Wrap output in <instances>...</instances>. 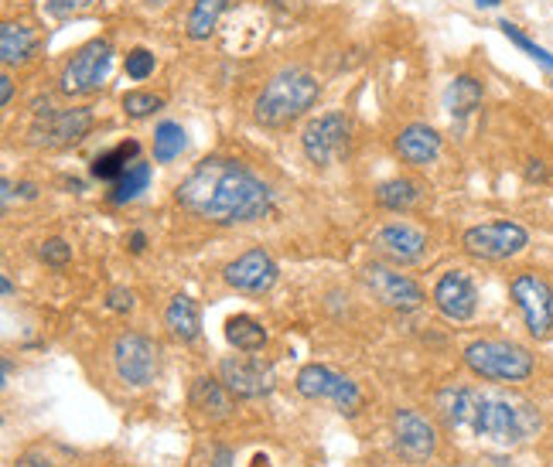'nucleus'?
<instances>
[{
  "instance_id": "15",
  "label": "nucleus",
  "mask_w": 553,
  "mask_h": 467,
  "mask_svg": "<svg viewBox=\"0 0 553 467\" xmlns=\"http://www.w3.org/2000/svg\"><path fill=\"white\" fill-rule=\"evenodd\" d=\"M219 379L236 399H260L274 389V372L260 358H222Z\"/></svg>"
},
{
  "instance_id": "32",
  "label": "nucleus",
  "mask_w": 553,
  "mask_h": 467,
  "mask_svg": "<svg viewBox=\"0 0 553 467\" xmlns=\"http://www.w3.org/2000/svg\"><path fill=\"white\" fill-rule=\"evenodd\" d=\"M154 72V55L147 52V48H134V52L127 55V75L130 79H147V75Z\"/></svg>"
},
{
  "instance_id": "29",
  "label": "nucleus",
  "mask_w": 553,
  "mask_h": 467,
  "mask_svg": "<svg viewBox=\"0 0 553 467\" xmlns=\"http://www.w3.org/2000/svg\"><path fill=\"white\" fill-rule=\"evenodd\" d=\"M499 28H502V35H506L509 41H513L516 48H523L526 55H530V58H536V62L543 65V69H550V72H553V55L547 52V48H540V45H536L533 38H526L523 31H519L516 24H509V21H502Z\"/></svg>"
},
{
  "instance_id": "7",
  "label": "nucleus",
  "mask_w": 553,
  "mask_h": 467,
  "mask_svg": "<svg viewBox=\"0 0 553 467\" xmlns=\"http://www.w3.org/2000/svg\"><path fill=\"white\" fill-rule=\"evenodd\" d=\"M461 246H465V253H472L475 260H509V256L523 253L526 246H530V232L523 229L519 222H485V225H472V229H465V236H461Z\"/></svg>"
},
{
  "instance_id": "34",
  "label": "nucleus",
  "mask_w": 553,
  "mask_h": 467,
  "mask_svg": "<svg viewBox=\"0 0 553 467\" xmlns=\"http://www.w3.org/2000/svg\"><path fill=\"white\" fill-rule=\"evenodd\" d=\"M106 304H110V311H117V314H127V311H134V290H127V287H113L110 294H106Z\"/></svg>"
},
{
  "instance_id": "2",
  "label": "nucleus",
  "mask_w": 553,
  "mask_h": 467,
  "mask_svg": "<svg viewBox=\"0 0 553 467\" xmlns=\"http://www.w3.org/2000/svg\"><path fill=\"white\" fill-rule=\"evenodd\" d=\"M434 406L448 433L489 440L495 447H519L543 427L540 410L533 403L509 393H492V389L444 386Z\"/></svg>"
},
{
  "instance_id": "23",
  "label": "nucleus",
  "mask_w": 553,
  "mask_h": 467,
  "mask_svg": "<svg viewBox=\"0 0 553 467\" xmlns=\"http://www.w3.org/2000/svg\"><path fill=\"white\" fill-rule=\"evenodd\" d=\"M233 4H236V0H195L192 14H188V24H185L188 38H192V41H205V38H209L212 31H216L219 18Z\"/></svg>"
},
{
  "instance_id": "17",
  "label": "nucleus",
  "mask_w": 553,
  "mask_h": 467,
  "mask_svg": "<svg viewBox=\"0 0 553 467\" xmlns=\"http://www.w3.org/2000/svg\"><path fill=\"white\" fill-rule=\"evenodd\" d=\"M434 304L448 321H472L478 307V290L465 270H448L434 287Z\"/></svg>"
},
{
  "instance_id": "36",
  "label": "nucleus",
  "mask_w": 553,
  "mask_h": 467,
  "mask_svg": "<svg viewBox=\"0 0 553 467\" xmlns=\"http://www.w3.org/2000/svg\"><path fill=\"white\" fill-rule=\"evenodd\" d=\"M198 467H233V450L212 447L209 454H205V464H198Z\"/></svg>"
},
{
  "instance_id": "10",
  "label": "nucleus",
  "mask_w": 553,
  "mask_h": 467,
  "mask_svg": "<svg viewBox=\"0 0 553 467\" xmlns=\"http://www.w3.org/2000/svg\"><path fill=\"white\" fill-rule=\"evenodd\" d=\"M349 130L352 127L342 113H325V116H318V120H311L301 133V147H304V154H308V161L318 164V168L332 164L335 157L349 147Z\"/></svg>"
},
{
  "instance_id": "12",
  "label": "nucleus",
  "mask_w": 553,
  "mask_h": 467,
  "mask_svg": "<svg viewBox=\"0 0 553 467\" xmlns=\"http://www.w3.org/2000/svg\"><path fill=\"white\" fill-rule=\"evenodd\" d=\"M277 273L280 270L267 249H246L243 256H236V260L222 270V280H226V287L239 290V294L260 297L277 283Z\"/></svg>"
},
{
  "instance_id": "42",
  "label": "nucleus",
  "mask_w": 553,
  "mask_h": 467,
  "mask_svg": "<svg viewBox=\"0 0 553 467\" xmlns=\"http://www.w3.org/2000/svg\"><path fill=\"white\" fill-rule=\"evenodd\" d=\"M21 195H24V198H35L38 191H35V185H21Z\"/></svg>"
},
{
  "instance_id": "30",
  "label": "nucleus",
  "mask_w": 553,
  "mask_h": 467,
  "mask_svg": "<svg viewBox=\"0 0 553 467\" xmlns=\"http://www.w3.org/2000/svg\"><path fill=\"white\" fill-rule=\"evenodd\" d=\"M164 106V99L158 93H144V89H134V93L123 96V110L127 116H134V120H144V116L158 113Z\"/></svg>"
},
{
  "instance_id": "19",
  "label": "nucleus",
  "mask_w": 553,
  "mask_h": 467,
  "mask_svg": "<svg viewBox=\"0 0 553 467\" xmlns=\"http://www.w3.org/2000/svg\"><path fill=\"white\" fill-rule=\"evenodd\" d=\"M396 154L407 164L424 168V164H434L437 157H441V137H437V130L427 127V123H410V127L400 130V137H396Z\"/></svg>"
},
{
  "instance_id": "11",
  "label": "nucleus",
  "mask_w": 553,
  "mask_h": 467,
  "mask_svg": "<svg viewBox=\"0 0 553 467\" xmlns=\"http://www.w3.org/2000/svg\"><path fill=\"white\" fill-rule=\"evenodd\" d=\"M393 447L403 461L424 464L437 450V430L424 413L417 410H396L393 416Z\"/></svg>"
},
{
  "instance_id": "40",
  "label": "nucleus",
  "mask_w": 553,
  "mask_h": 467,
  "mask_svg": "<svg viewBox=\"0 0 553 467\" xmlns=\"http://www.w3.org/2000/svg\"><path fill=\"white\" fill-rule=\"evenodd\" d=\"M0 188H4V208H7V205H11V198H14V185L4 178V185H0Z\"/></svg>"
},
{
  "instance_id": "13",
  "label": "nucleus",
  "mask_w": 553,
  "mask_h": 467,
  "mask_svg": "<svg viewBox=\"0 0 553 467\" xmlns=\"http://www.w3.org/2000/svg\"><path fill=\"white\" fill-rule=\"evenodd\" d=\"M366 283H369V290L383 300L386 307H393V311H400V314H410V311H417L420 304H424V290L417 287L410 277H403V273H396L393 266H383V263H369L366 266Z\"/></svg>"
},
{
  "instance_id": "37",
  "label": "nucleus",
  "mask_w": 553,
  "mask_h": 467,
  "mask_svg": "<svg viewBox=\"0 0 553 467\" xmlns=\"http://www.w3.org/2000/svg\"><path fill=\"white\" fill-rule=\"evenodd\" d=\"M11 99H14V79H11V75H0V103H11Z\"/></svg>"
},
{
  "instance_id": "35",
  "label": "nucleus",
  "mask_w": 553,
  "mask_h": 467,
  "mask_svg": "<svg viewBox=\"0 0 553 467\" xmlns=\"http://www.w3.org/2000/svg\"><path fill=\"white\" fill-rule=\"evenodd\" d=\"M14 467H55V461L41 447H31V450H24V454H18Z\"/></svg>"
},
{
  "instance_id": "18",
  "label": "nucleus",
  "mask_w": 553,
  "mask_h": 467,
  "mask_svg": "<svg viewBox=\"0 0 553 467\" xmlns=\"http://www.w3.org/2000/svg\"><path fill=\"white\" fill-rule=\"evenodd\" d=\"M188 406L195 410L198 420L205 423H222L233 416V393L222 386V379H209V375H198L188 389Z\"/></svg>"
},
{
  "instance_id": "8",
  "label": "nucleus",
  "mask_w": 553,
  "mask_h": 467,
  "mask_svg": "<svg viewBox=\"0 0 553 467\" xmlns=\"http://www.w3.org/2000/svg\"><path fill=\"white\" fill-rule=\"evenodd\" d=\"M113 369H117L120 382L134 389H144L158 379L161 369V352L147 335H137V331H127V335H117L113 341Z\"/></svg>"
},
{
  "instance_id": "6",
  "label": "nucleus",
  "mask_w": 553,
  "mask_h": 467,
  "mask_svg": "<svg viewBox=\"0 0 553 467\" xmlns=\"http://www.w3.org/2000/svg\"><path fill=\"white\" fill-rule=\"evenodd\" d=\"M110 65H113V45L106 38H93L69 58V65H65L59 79V89L65 96H93L103 89Z\"/></svg>"
},
{
  "instance_id": "26",
  "label": "nucleus",
  "mask_w": 553,
  "mask_h": 467,
  "mask_svg": "<svg viewBox=\"0 0 553 467\" xmlns=\"http://www.w3.org/2000/svg\"><path fill=\"white\" fill-rule=\"evenodd\" d=\"M478 103H482V82L472 79V75H458L444 93V106H448L451 116H468L478 110Z\"/></svg>"
},
{
  "instance_id": "4",
  "label": "nucleus",
  "mask_w": 553,
  "mask_h": 467,
  "mask_svg": "<svg viewBox=\"0 0 553 467\" xmlns=\"http://www.w3.org/2000/svg\"><path fill=\"white\" fill-rule=\"evenodd\" d=\"M465 365L485 382H526L533 375V355L516 341L482 338L465 348Z\"/></svg>"
},
{
  "instance_id": "24",
  "label": "nucleus",
  "mask_w": 553,
  "mask_h": 467,
  "mask_svg": "<svg viewBox=\"0 0 553 467\" xmlns=\"http://www.w3.org/2000/svg\"><path fill=\"white\" fill-rule=\"evenodd\" d=\"M137 154H140V144H137V140H127V144H120V147L106 150V154H99L89 171H93V178H99V181H120L123 174H127L130 164H134Z\"/></svg>"
},
{
  "instance_id": "39",
  "label": "nucleus",
  "mask_w": 553,
  "mask_h": 467,
  "mask_svg": "<svg viewBox=\"0 0 553 467\" xmlns=\"http://www.w3.org/2000/svg\"><path fill=\"white\" fill-rule=\"evenodd\" d=\"M274 7H280V11H301L304 0H274Z\"/></svg>"
},
{
  "instance_id": "20",
  "label": "nucleus",
  "mask_w": 553,
  "mask_h": 467,
  "mask_svg": "<svg viewBox=\"0 0 553 467\" xmlns=\"http://www.w3.org/2000/svg\"><path fill=\"white\" fill-rule=\"evenodd\" d=\"M164 328L171 331V338L178 341H195L202 335V311H198V304L188 294H175L168 304V311H164Z\"/></svg>"
},
{
  "instance_id": "3",
  "label": "nucleus",
  "mask_w": 553,
  "mask_h": 467,
  "mask_svg": "<svg viewBox=\"0 0 553 467\" xmlns=\"http://www.w3.org/2000/svg\"><path fill=\"white\" fill-rule=\"evenodd\" d=\"M318 93H321V86L311 72H304V69L277 72L274 79L263 86L257 103H253V116H257L260 127H270V130L287 127V123H294L304 110H311V106L318 103Z\"/></svg>"
},
{
  "instance_id": "5",
  "label": "nucleus",
  "mask_w": 553,
  "mask_h": 467,
  "mask_svg": "<svg viewBox=\"0 0 553 467\" xmlns=\"http://www.w3.org/2000/svg\"><path fill=\"white\" fill-rule=\"evenodd\" d=\"M297 393L304 399H311V403H328L335 406L342 416H359L362 406H366V396H362V389L356 382L349 379V375L335 372L332 365H304L301 372H297L294 379Z\"/></svg>"
},
{
  "instance_id": "21",
  "label": "nucleus",
  "mask_w": 553,
  "mask_h": 467,
  "mask_svg": "<svg viewBox=\"0 0 553 467\" xmlns=\"http://www.w3.org/2000/svg\"><path fill=\"white\" fill-rule=\"evenodd\" d=\"M38 48V35L28 28V24H18V21H7L0 28V58L4 65H21L35 55Z\"/></svg>"
},
{
  "instance_id": "43",
  "label": "nucleus",
  "mask_w": 553,
  "mask_h": 467,
  "mask_svg": "<svg viewBox=\"0 0 553 467\" xmlns=\"http://www.w3.org/2000/svg\"><path fill=\"white\" fill-rule=\"evenodd\" d=\"M475 4H478V7H499L502 0H475Z\"/></svg>"
},
{
  "instance_id": "41",
  "label": "nucleus",
  "mask_w": 553,
  "mask_h": 467,
  "mask_svg": "<svg viewBox=\"0 0 553 467\" xmlns=\"http://www.w3.org/2000/svg\"><path fill=\"white\" fill-rule=\"evenodd\" d=\"M0 290H4V297H14V283H11V280H7V277H4V280H0Z\"/></svg>"
},
{
  "instance_id": "22",
  "label": "nucleus",
  "mask_w": 553,
  "mask_h": 467,
  "mask_svg": "<svg viewBox=\"0 0 553 467\" xmlns=\"http://www.w3.org/2000/svg\"><path fill=\"white\" fill-rule=\"evenodd\" d=\"M226 338L236 352L253 355L267 345V328H263L257 318H250V314H236V318L226 321Z\"/></svg>"
},
{
  "instance_id": "14",
  "label": "nucleus",
  "mask_w": 553,
  "mask_h": 467,
  "mask_svg": "<svg viewBox=\"0 0 553 467\" xmlns=\"http://www.w3.org/2000/svg\"><path fill=\"white\" fill-rule=\"evenodd\" d=\"M93 130V113L89 110H59V113H45L38 116V123L31 127V140L45 147H72L79 144L86 133Z\"/></svg>"
},
{
  "instance_id": "28",
  "label": "nucleus",
  "mask_w": 553,
  "mask_h": 467,
  "mask_svg": "<svg viewBox=\"0 0 553 467\" xmlns=\"http://www.w3.org/2000/svg\"><path fill=\"white\" fill-rule=\"evenodd\" d=\"M181 150H185V127L175 120L158 123V130H154V161L168 164V161H175Z\"/></svg>"
},
{
  "instance_id": "33",
  "label": "nucleus",
  "mask_w": 553,
  "mask_h": 467,
  "mask_svg": "<svg viewBox=\"0 0 553 467\" xmlns=\"http://www.w3.org/2000/svg\"><path fill=\"white\" fill-rule=\"evenodd\" d=\"M96 0H48V14L52 18H72V14L86 11V7H93Z\"/></svg>"
},
{
  "instance_id": "31",
  "label": "nucleus",
  "mask_w": 553,
  "mask_h": 467,
  "mask_svg": "<svg viewBox=\"0 0 553 467\" xmlns=\"http://www.w3.org/2000/svg\"><path fill=\"white\" fill-rule=\"evenodd\" d=\"M38 256L48 266H65V263H72V246L65 243V239H45L38 249Z\"/></svg>"
},
{
  "instance_id": "25",
  "label": "nucleus",
  "mask_w": 553,
  "mask_h": 467,
  "mask_svg": "<svg viewBox=\"0 0 553 467\" xmlns=\"http://www.w3.org/2000/svg\"><path fill=\"white\" fill-rule=\"evenodd\" d=\"M420 195H424V185L410 178H393L376 188V202L383 208H390V212H407L410 205L420 202Z\"/></svg>"
},
{
  "instance_id": "38",
  "label": "nucleus",
  "mask_w": 553,
  "mask_h": 467,
  "mask_svg": "<svg viewBox=\"0 0 553 467\" xmlns=\"http://www.w3.org/2000/svg\"><path fill=\"white\" fill-rule=\"evenodd\" d=\"M147 249V236L144 232H134V236H130V253H144Z\"/></svg>"
},
{
  "instance_id": "16",
  "label": "nucleus",
  "mask_w": 553,
  "mask_h": 467,
  "mask_svg": "<svg viewBox=\"0 0 553 467\" xmlns=\"http://www.w3.org/2000/svg\"><path fill=\"white\" fill-rule=\"evenodd\" d=\"M373 249L390 263H417L427 253V236L410 222H390L373 236Z\"/></svg>"
},
{
  "instance_id": "1",
  "label": "nucleus",
  "mask_w": 553,
  "mask_h": 467,
  "mask_svg": "<svg viewBox=\"0 0 553 467\" xmlns=\"http://www.w3.org/2000/svg\"><path fill=\"white\" fill-rule=\"evenodd\" d=\"M175 202L188 215L209 225H243L270 212L274 195L253 171L226 157H209L175 191Z\"/></svg>"
},
{
  "instance_id": "27",
  "label": "nucleus",
  "mask_w": 553,
  "mask_h": 467,
  "mask_svg": "<svg viewBox=\"0 0 553 467\" xmlns=\"http://www.w3.org/2000/svg\"><path fill=\"white\" fill-rule=\"evenodd\" d=\"M147 185H151V164L144 161H134L127 168V174H123L120 181H113V191H110V202L113 205H123L130 202V198H137L140 191H144Z\"/></svg>"
},
{
  "instance_id": "9",
  "label": "nucleus",
  "mask_w": 553,
  "mask_h": 467,
  "mask_svg": "<svg viewBox=\"0 0 553 467\" xmlns=\"http://www.w3.org/2000/svg\"><path fill=\"white\" fill-rule=\"evenodd\" d=\"M509 294H513L519 314H523L526 328L533 338H547L553 331V287L536 273H519L509 283Z\"/></svg>"
}]
</instances>
